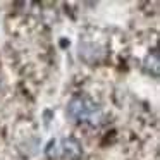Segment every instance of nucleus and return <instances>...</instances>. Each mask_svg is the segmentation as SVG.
<instances>
[{
    "mask_svg": "<svg viewBox=\"0 0 160 160\" xmlns=\"http://www.w3.org/2000/svg\"><path fill=\"white\" fill-rule=\"evenodd\" d=\"M95 112H97V107L84 97L72 98L69 107H67V114H69L74 121H86V119L93 117Z\"/></svg>",
    "mask_w": 160,
    "mask_h": 160,
    "instance_id": "f257e3e1",
    "label": "nucleus"
}]
</instances>
